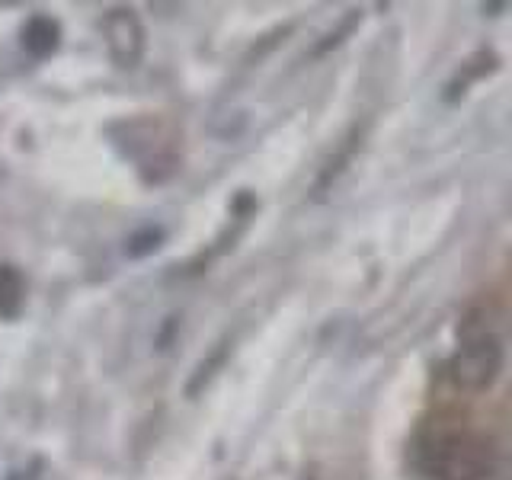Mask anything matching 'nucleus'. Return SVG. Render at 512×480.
Returning a JSON list of instances; mask_svg holds the SVG:
<instances>
[{
	"label": "nucleus",
	"instance_id": "nucleus-4",
	"mask_svg": "<svg viewBox=\"0 0 512 480\" xmlns=\"http://www.w3.org/2000/svg\"><path fill=\"white\" fill-rule=\"evenodd\" d=\"M61 29L52 16H32V20L23 26V48L32 58H48L58 48Z\"/></svg>",
	"mask_w": 512,
	"mask_h": 480
},
{
	"label": "nucleus",
	"instance_id": "nucleus-1",
	"mask_svg": "<svg viewBox=\"0 0 512 480\" xmlns=\"http://www.w3.org/2000/svg\"><path fill=\"white\" fill-rule=\"evenodd\" d=\"M448 372H452V381L461 391L471 394L490 391L503 372V340L487 327L464 330L461 346L455 349Z\"/></svg>",
	"mask_w": 512,
	"mask_h": 480
},
{
	"label": "nucleus",
	"instance_id": "nucleus-3",
	"mask_svg": "<svg viewBox=\"0 0 512 480\" xmlns=\"http://www.w3.org/2000/svg\"><path fill=\"white\" fill-rule=\"evenodd\" d=\"M106 52L119 68H138L144 55V26L132 10H109L103 20Z\"/></svg>",
	"mask_w": 512,
	"mask_h": 480
},
{
	"label": "nucleus",
	"instance_id": "nucleus-2",
	"mask_svg": "<svg viewBox=\"0 0 512 480\" xmlns=\"http://www.w3.org/2000/svg\"><path fill=\"white\" fill-rule=\"evenodd\" d=\"M429 471L436 480H487L493 455L484 439L471 432H452L429 448Z\"/></svg>",
	"mask_w": 512,
	"mask_h": 480
},
{
	"label": "nucleus",
	"instance_id": "nucleus-5",
	"mask_svg": "<svg viewBox=\"0 0 512 480\" xmlns=\"http://www.w3.org/2000/svg\"><path fill=\"white\" fill-rule=\"evenodd\" d=\"M23 301H26L23 272L16 266H10V263H0V317L16 320L23 311Z\"/></svg>",
	"mask_w": 512,
	"mask_h": 480
},
{
	"label": "nucleus",
	"instance_id": "nucleus-6",
	"mask_svg": "<svg viewBox=\"0 0 512 480\" xmlns=\"http://www.w3.org/2000/svg\"><path fill=\"white\" fill-rule=\"evenodd\" d=\"M160 237H164V231H154V228L135 234L132 240H128V256H144V253L157 250L160 247Z\"/></svg>",
	"mask_w": 512,
	"mask_h": 480
}]
</instances>
